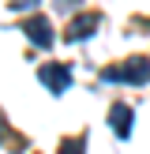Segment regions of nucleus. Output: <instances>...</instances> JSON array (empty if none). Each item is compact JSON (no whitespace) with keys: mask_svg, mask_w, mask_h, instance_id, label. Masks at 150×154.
<instances>
[{"mask_svg":"<svg viewBox=\"0 0 150 154\" xmlns=\"http://www.w3.org/2000/svg\"><path fill=\"white\" fill-rule=\"evenodd\" d=\"M41 83L52 90V94H64L68 83H71V72H68L64 64H45V68H41Z\"/></svg>","mask_w":150,"mask_h":154,"instance_id":"nucleus-2","label":"nucleus"},{"mask_svg":"<svg viewBox=\"0 0 150 154\" xmlns=\"http://www.w3.org/2000/svg\"><path fill=\"white\" fill-rule=\"evenodd\" d=\"M38 0H11V8H19V11H26V8H34Z\"/></svg>","mask_w":150,"mask_h":154,"instance_id":"nucleus-7","label":"nucleus"},{"mask_svg":"<svg viewBox=\"0 0 150 154\" xmlns=\"http://www.w3.org/2000/svg\"><path fill=\"white\" fill-rule=\"evenodd\" d=\"M105 79L109 83H135V87H142V83L150 79V60L146 57H131L120 68H105Z\"/></svg>","mask_w":150,"mask_h":154,"instance_id":"nucleus-1","label":"nucleus"},{"mask_svg":"<svg viewBox=\"0 0 150 154\" xmlns=\"http://www.w3.org/2000/svg\"><path fill=\"white\" fill-rule=\"evenodd\" d=\"M98 23H101V15H94V11L71 19V23H68V42H82V38H90L98 30Z\"/></svg>","mask_w":150,"mask_h":154,"instance_id":"nucleus-3","label":"nucleus"},{"mask_svg":"<svg viewBox=\"0 0 150 154\" xmlns=\"http://www.w3.org/2000/svg\"><path fill=\"white\" fill-rule=\"evenodd\" d=\"M109 120H112V132L124 139L128 132H131V105H124V102H116L112 105V113H109Z\"/></svg>","mask_w":150,"mask_h":154,"instance_id":"nucleus-5","label":"nucleus"},{"mask_svg":"<svg viewBox=\"0 0 150 154\" xmlns=\"http://www.w3.org/2000/svg\"><path fill=\"white\" fill-rule=\"evenodd\" d=\"M82 150H86L82 135H75V139H64V143H60V154H82Z\"/></svg>","mask_w":150,"mask_h":154,"instance_id":"nucleus-6","label":"nucleus"},{"mask_svg":"<svg viewBox=\"0 0 150 154\" xmlns=\"http://www.w3.org/2000/svg\"><path fill=\"white\" fill-rule=\"evenodd\" d=\"M22 30L30 34V42H34V45H45V49L52 45V26L41 19V15H38V19H26V23H22Z\"/></svg>","mask_w":150,"mask_h":154,"instance_id":"nucleus-4","label":"nucleus"}]
</instances>
